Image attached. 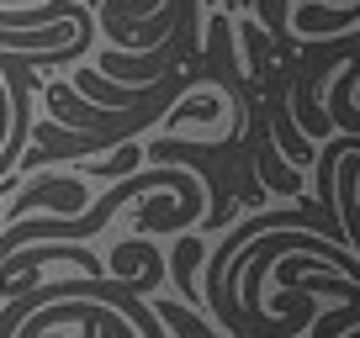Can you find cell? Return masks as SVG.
Here are the masks:
<instances>
[{
	"label": "cell",
	"instance_id": "cell-1",
	"mask_svg": "<svg viewBox=\"0 0 360 338\" xmlns=\"http://www.w3.org/2000/svg\"><path fill=\"white\" fill-rule=\"evenodd\" d=\"M202 6L196 11H186L175 22V32H169V43H154L143 48V53H122V48H106L101 58H96V69H101L106 79H117V85H154V79L175 74V69H186L191 58H202Z\"/></svg>",
	"mask_w": 360,
	"mask_h": 338
},
{
	"label": "cell",
	"instance_id": "cell-3",
	"mask_svg": "<svg viewBox=\"0 0 360 338\" xmlns=\"http://www.w3.org/2000/svg\"><path fill=\"white\" fill-rule=\"evenodd\" d=\"M148 254H154V248H148L143 238H127V243L117 248V270H138V264H143Z\"/></svg>",
	"mask_w": 360,
	"mask_h": 338
},
{
	"label": "cell",
	"instance_id": "cell-2",
	"mask_svg": "<svg viewBox=\"0 0 360 338\" xmlns=\"http://www.w3.org/2000/svg\"><path fill=\"white\" fill-rule=\"evenodd\" d=\"M143 164V148H138V137L133 143H117V154H96L90 158V175H106V180H122V175H133V169Z\"/></svg>",
	"mask_w": 360,
	"mask_h": 338
}]
</instances>
